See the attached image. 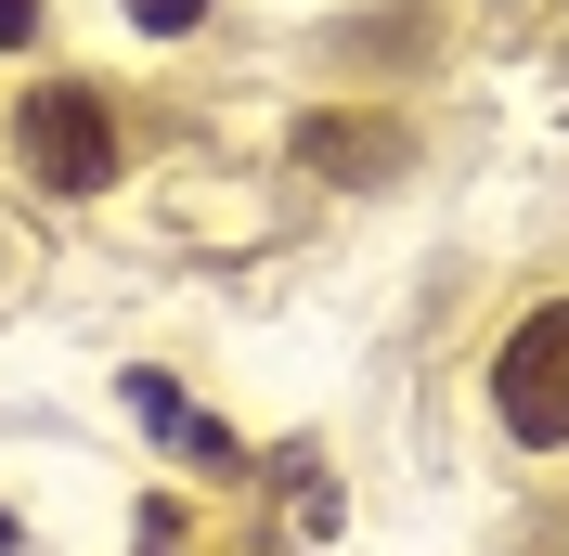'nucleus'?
Returning a JSON list of instances; mask_svg holds the SVG:
<instances>
[{
    "mask_svg": "<svg viewBox=\"0 0 569 556\" xmlns=\"http://www.w3.org/2000/svg\"><path fill=\"white\" fill-rule=\"evenodd\" d=\"M13 156H27V181H52V195H91V181H117V117H104V91L39 78L27 105H13Z\"/></svg>",
    "mask_w": 569,
    "mask_h": 556,
    "instance_id": "nucleus-1",
    "label": "nucleus"
},
{
    "mask_svg": "<svg viewBox=\"0 0 569 556\" xmlns=\"http://www.w3.org/2000/svg\"><path fill=\"white\" fill-rule=\"evenodd\" d=\"M492 401H505V427H518V440H543V453L569 440V298H543V311L505 337Z\"/></svg>",
    "mask_w": 569,
    "mask_h": 556,
    "instance_id": "nucleus-2",
    "label": "nucleus"
},
{
    "mask_svg": "<svg viewBox=\"0 0 569 556\" xmlns=\"http://www.w3.org/2000/svg\"><path fill=\"white\" fill-rule=\"evenodd\" d=\"M298 156H323L337 181H376V169L401 156V130H376V117H311V130H298Z\"/></svg>",
    "mask_w": 569,
    "mask_h": 556,
    "instance_id": "nucleus-3",
    "label": "nucleus"
},
{
    "mask_svg": "<svg viewBox=\"0 0 569 556\" xmlns=\"http://www.w3.org/2000/svg\"><path fill=\"white\" fill-rule=\"evenodd\" d=\"M142 27H194V13H208V0H130Z\"/></svg>",
    "mask_w": 569,
    "mask_h": 556,
    "instance_id": "nucleus-4",
    "label": "nucleus"
},
{
    "mask_svg": "<svg viewBox=\"0 0 569 556\" xmlns=\"http://www.w3.org/2000/svg\"><path fill=\"white\" fill-rule=\"evenodd\" d=\"M0 39H39V0H0Z\"/></svg>",
    "mask_w": 569,
    "mask_h": 556,
    "instance_id": "nucleus-5",
    "label": "nucleus"
}]
</instances>
